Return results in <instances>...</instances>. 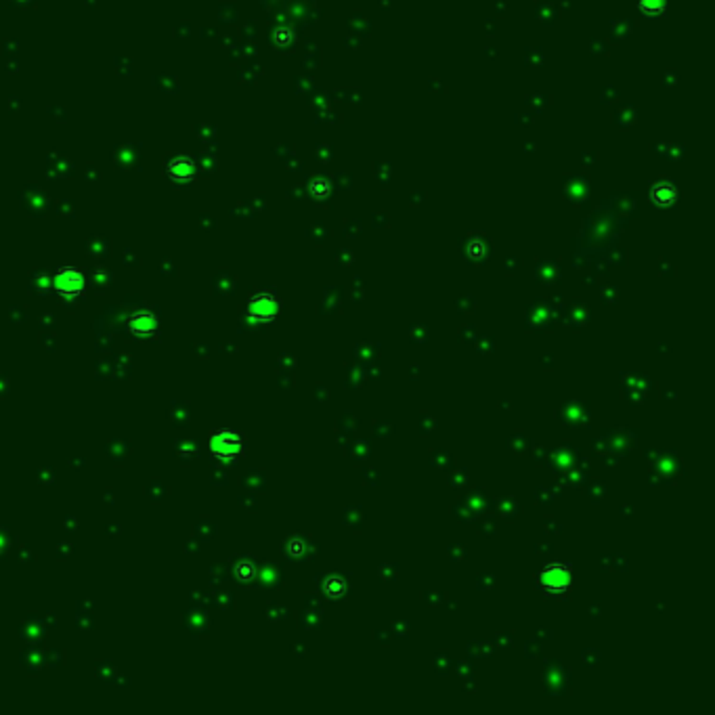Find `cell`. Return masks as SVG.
<instances>
[{
  "instance_id": "obj_3",
  "label": "cell",
  "mask_w": 715,
  "mask_h": 715,
  "mask_svg": "<svg viewBox=\"0 0 715 715\" xmlns=\"http://www.w3.org/2000/svg\"><path fill=\"white\" fill-rule=\"evenodd\" d=\"M248 312H250L252 321L269 323V321H273L277 317V300L273 296H269V294H260V296L250 300Z\"/></svg>"
},
{
  "instance_id": "obj_6",
  "label": "cell",
  "mask_w": 715,
  "mask_h": 715,
  "mask_svg": "<svg viewBox=\"0 0 715 715\" xmlns=\"http://www.w3.org/2000/svg\"><path fill=\"white\" fill-rule=\"evenodd\" d=\"M342 592H344V581H342V579H338V577L327 579V583H325V594H329L331 598H338Z\"/></svg>"
},
{
  "instance_id": "obj_2",
  "label": "cell",
  "mask_w": 715,
  "mask_h": 715,
  "mask_svg": "<svg viewBox=\"0 0 715 715\" xmlns=\"http://www.w3.org/2000/svg\"><path fill=\"white\" fill-rule=\"evenodd\" d=\"M210 447H212L216 457L231 460V457H235L241 451V438L235 432H231V430H220V432H216L212 436Z\"/></svg>"
},
{
  "instance_id": "obj_4",
  "label": "cell",
  "mask_w": 715,
  "mask_h": 715,
  "mask_svg": "<svg viewBox=\"0 0 715 715\" xmlns=\"http://www.w3.org/2000/svg\"><path fill=\"white\" fill-rule=\"evenodd\" d=\"M55 286H57V290H59L61 294L74 296V294H78V292L82 290L84 281H82V275H80L78 271H74V269H63V271L57 275Z\"/></svg>"
},
{
  "instance_id": "obj_5",
  "label": "cell",
  "mask_w": 715,
  "mask_h": 715,
  "mask_svg": "<svg viewBox=\"0 0 715 715\" xmlns=\"http://www.w3.org/2000/svg\"><path fill=\"white\" fill-rule=\"evenodd\" d=\"M130 327L132 331H139V334H149L156 329V317L147 315V312H141V315H134L130 319Z\"/></svg>"
},
{
  "instance_id": "obj_1",
  "label": "cell",
  "mask_w": 715,
  "mask_h": 715,
  "mask_svg": "<svg viewBox=\"0 0 715 715\" xmlns=\"http://www.w3.org/2000/svg\"><path fill=\"white\" fill-rule=\"evenodd\" d=\"M571 581H573V573H571V567L567 564H550L539 575L541 588L548 592H556V594L567 592L571 588Z\"/></svg>"
}]
</instances>
